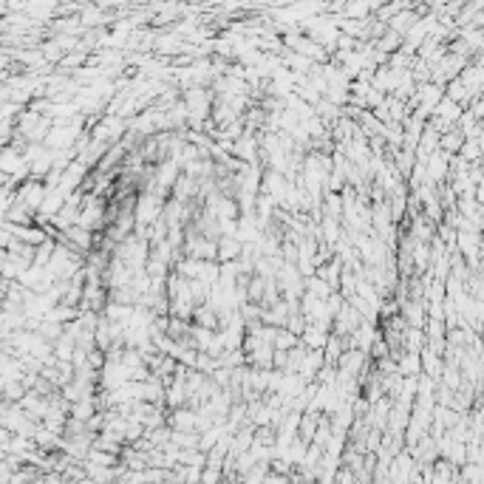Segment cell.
<instances>
[{"mask_svg":"<svg viewBox=\"0 0 484 484\" xmlns=\"http://www.w3.org/2000/svg\"><path fill=\"white\" fill-rule=\"evenodd\" d=\"M156 212H159V201L148 196V198H142V204H139V212H136V218H139V221H145V224H148V221H153V215H156Z\"/></svg>","mask_w":484,"mask_h":484,"instance_id":"cell-1","label":"cell"}]
</instances>
